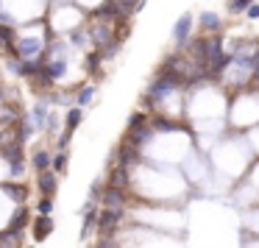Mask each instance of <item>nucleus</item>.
<instances>
[{
    "instance_id": "nucleus-6",
    "label": "nucleus",
    "mask_w": 259,
    "mask_h": 248,
    "mask_svg": "<svg viewBox=\"0 0 259 248\" xmlns=\"http://www.w3.org/2000/svg\"><path fill=\"white\" fill-rule=\"evenodd\" d=\"M51 231H53V218H48V215H36V220H31V234H34L36 242L48 240Z\"/></svg>"
},
{
    "instance_id": "nucleus-25",
    "label": "nucleus",
    "mask_w": 259,
    "mask_h": 248,
    "mask_svg": "<svg viewBox=\"0 0 259 248\" xmlns=\"http://www.w3.org/2000/svg\"><path fill=\"white\" fill-rule=\"evenodd\" d=\"M0 106H6V90L0 87Z\"/></svg>"
},
{
    "instance_id": "nucleus-14",
    "label": "nucleus",
    "mask_w": 259,
    "mask_h": 248,
    "mask_svg": "<svg viewBox=\"0 0 259 248\" xmlns=\"http://www.w3.org/2000/svg\"><path fill=\"white\" fill-rule=\"evenodd\" d=\"M101 62H103V53H101V51H92V53H87V59H84V67H87V73H90V75H95V73H98V67H101Z\"/></svg>"
},
{
    "instance_id": "nucleus-21",
    "label": "nucleus",
    "mask_w": 259,
    "mask_h": 248,
    "mask_svg": "<svg viewBox=\"0 0 259 248\" xmlns=\"http://www.w3.org/2000/svg\"><path fill=\"white\" fill-rule=\"evenodd\" d=\"M70 39H73V45H87V42H90L92 39V36L90 34H87V31H73V36H70Z\"/></svg>"
},
{
    "instance_id": "nucleus-7",
    "label": "nucleus",
    "mask_w": 259,
    "mask_h": 248,
    "mask_svg": "<svg viewBox=\"0 0 259 248\" xmlns=\"http://www.w3.org/2000/svg\"><path fill=\"white\" fill-rule=\"evenodd\" d=\"M128 179H131L128 168H123V164H114V168H112V173H109V187L128 192Z\"/></svg>"
},
{
    "instance_id": "nucleus-17",
    "label": "nucleus",
    "mask_w": 259,
    "mask_h": 248,
    "mask_svg": "<svg viewBox=\"0 0 259 248\" xmlns=\"http://www.w3.org/2000/svg\"><path fill=\"white\" fill-rule=\"evenodd\" d=\"M53 173H67V151H59L56 156H53Z\"/></svg>"
},
{
    "instance_id": "nucleus-22",
    "label": "nucleus",
    "mask_w": 259,
    "mask_h": 248,
    "mask_svg": "<svg viewBox=\"0 0 259 248\" xmlns=\"http://www.w3.org/2000/svg\"><path fill=\"white\" fill-rule=\"evenodd\" d=\"M70 137H73V131H67V129H64V134L59 137V151H67V145H70Z\"/></svg>"
},
{
    "instance_id": "nucleus-3",
    "label": "nucleus",
    "mask_w": 259,
    "mask_h": 248,
    "mask_svg": "<svg viewBox=\"0 0 259 248\" xmlns=\"http://www.w3.org/2000/svg\"><path fill=\"white\" fill-rule=\"evenodd\" d=\"M190 34H192V14L187 12V14H181V17L176 20V25H173L176 45H187V42H190Z\"/></svg>"
},
{
    "instance_id": "nucleus-10",
    "label": "nucleus",
    "mask_w": 259,
    "mask_h": 248,
    "mask_svg": "<svg viewBox=\"0 0 259 248\" xmlns=\"http://www.w3.org/2000/svg\"><path fill=\"white\" fill-rule=\"evenodd\" d=\"M3 192H6L9 198H12L17 206H23L25 203V198H28V190H25L23 184H3Z\"/></svg>"
},
{
    "instance_id": "nucleus-16",
    "label": "nucleus",
    "mask_w": 259,
    "mask_h": 248,
    "mask_svg": "<svg viewBox=\"0 0 259 248\" xmlns=\"http://www.w3.org/2000/svg\"><path fill=\"white\" fill-rule=\"evenodd\" d=\"M81 120H84V112H81L78 106H73V109L67 112V123H64V129H67V131H75V129L81 126Z\"/></svg>"
},
{
    "instance_id": "nucleus-12",
    "label": "nucleus",
    "mask_w": 259,
    "mask_h": 248,
    "mask_svg": "<svg viewBox=\"0 0 259 248\" xmlns=\"http://www.w3.org/2000/svg\"><path fill=\"white\" fill-rule=\"evenodd\" d=\"M201 28L206 31L209 36H214L220 31V17H218V14H212V12H203L201 14Z\"/></svg>"
},
{
    "instance_id": "nucleus-18",
    "label": "nucleus",
    "mask_w": 259,
    "mask_h": 248,
    "mask_svg": "<svg viewBox=\"0 0 259 248\" xmlns=\"http://www.w3.org/2000/svg\"><path fill=\"white\" fill-rule=\"evenodd\" d=\"M253 6V0H229V12L231 14H242Z\"/></svg>"
},
{
    "instance_id": "nucleus-23",
    "label": "nucleus",
    "mask_w": 259,
    "mask_h": 248,
    "mask_svg": "<svg viewBox=\"0 0 259 248\" xmlns=\"http://www.w3.org/2000/svg\"><path fill=\"white\" fill-rule=\"evenodd\" d=\"M251 78L259 81V48H256V53H253V62H251Z\"/></svg>"
},
{
    "instance_id": "nucleus-15",
    "label": "nucleus",
    "mask_w": 259,
    "mask_h": 248,
    "mask_svg": "<svg viewBox=\"0 0 259 248\" xmlns=\"http://www.w3.org/2000/svg\"><path fill=\"white\" fill-rule=\"evenodd\" d=\"M92 95H95V87L87 84L84 90H78V95H75V106H78V109L90 106V103H92Z\"/></svg>"
},
{
    "instance_id": "nucleus-20",
    "label": "nucleus",
    "mask_w": 259,
    "mask_h": 248,
    "mask_svg": "<svg viewBox=\"0 0 259 248\" xmlns=\"http://www.w3.org/2000/svg\"><path fill=\"white\" fill-rule=\"evenodd\" d=\"M140 126H148V117L142 112H134L131 120H128V129H140Z\"/></svg>"
},
{
    "instance_id": "nucleus-19",
    "label": "nucleus",
    "mask_w": 259,
    "mask_h": 248,
    "mask_svg": "<svg viewBox=\"0 0 259 248\" xmlns=\"http://www.w3.org/2000/svg\"><path fill=\"white\" fill-rule=\"evenodd\" d=\"M53 212V198H39V203H36V215H48L51 218Z\"/></svg>"
},
{
    "instance_id": "nucleus-9",
    "label": "nucleus",
    "mask_w": 259,
    "mask_h": 248,
    "mask_svg": "<svg viewBox=\"0 0 259 248\" xmlns=\"http://www.w3.org/2000/svg\"><path fill=\"white\" fill-rule=\"evenodd\" d=\"M31 164H34L36 176H39V173H48V170L53 168V159H51V153H48V151H36L34 156H31Z\"/></svg>"
},
{
    "instance_id": "nucleus-8",
    "label": "nucleus",
    "mask_w": 259,
    "mask_h": 248,
    "mask_svg": "<svg viewBox=\"0 0 259 248\" xmlns=\"http://www.w3.org/2000/svg\"><path fill=\"white\" fill-rule=\"evenodd\" d=\"M14 45H17V31H14V25H3V23H0V48H6L9 56H12Z\"/></svg>"
},
{
    "instance_id": "nucleus-13",
    "label": "nucleus",
    "mask_w": 259,
    "mask_h": 248,
    "mask_svg": "<svg viewBox=\"0 0 259 248\" xmlns=\"http://www.w3.org/2000/svg\"><path fill=\"white\" fill-rule=\"evenodd\" d=\"M45 70H48V75H51L53 81H59L64 73H67V62H64V59H53L51 64H45Z\"/></svg>"
},
{
    "instance_id": "nucleus-24",
    "label": "nucleus",
    "mask_w": 259,
    "mask_h": 248,
    "mask_svg": "<svg viewBox=\"0 0 259 248\" xmlns=\"http://www.w3.org/2000/svg\"><path fill=\"white\" fill-rule=\"evenodd\" d=\"M245 14H248V20H259V3H253V6L248 9Z\"/></svg>"
},
{
    "instance_id": "nucleus-1",
    "label": "nucleus",
    "mask_w": 259,
    "mask_h": 248,
    "mask_svg": "<svg viewBox=\"0 0 259 248\" xmlns=\"http://www.w3.org/2000/svg\"><path fill=\"white\" fill-rule=\"evenodd\" d=\"M125 220V206H120V209H106L103 206L101 212H98V234L101 237H117V229H120V223Z\"/></svg>"
},
{
    "instance_id": "nucleus-2",
    "label": "nucleus",
    "mask_w": 259,
    "mask_h": 248,
    "mask_svg": "<svg viewBox=\"0 0 259 248\" xmlns=\"http://www.w3.org/2000/svg\"><path fill=\"white\" fill-rule=\"evenodd\" d=\"M36 190H39L42 198H53L59 190V173L48 170V173H39L36 176Z\"/></svg>"
},
{
    "instance_id": "nucleus-5",
    "label": "nucleus",
    "mask_w": 259,
    "mask_h": 248,
    "mask_svg": "<svg viewBox=\"0 0 259 248\" xmlns=\"http://www.w3.org/2000/svg\"><path fill=\"white\" fill-rule=\"evenodd\" d=\"M125 198H128V192L114 190V187L106 184V190H103V195H101V206H106V209H120V206H125Z\"/></svg>"
},
{
    "instance_id": "nucleus-11",
    "label": "nucleus",
    "mask_w": 259,
    "mask_h": 248,
    "mask_svg": "<svg viewBox=\"0 0 259 248\" xmlns=\"http://www.w3.org/2000/svg\"><path fill=\"white\" fill-rule=\"evenodd\" d=\"M31 117H34V126L36 129H48V117H51V112H48V101H39L34 106V112H31Z\"/></svg>"
},
{
    "instance_id": "nucleus-4",
    "label": "nucleus",
    "mask_w": 259,
    "mask_h": 248,
    "mask_svg": "<svg viewBox=\"0 0 259 248\" xmlns=\"http://www.w3.org/2000/svg\"><path fill=\"white\" fill-rule=\"evenodd\" d=\"M28 223H31V212H28V206L23 203V206H14V212H12V218H9V226H6V229L14 231V234H23Z\"/></svg>"
}]
</instances>
